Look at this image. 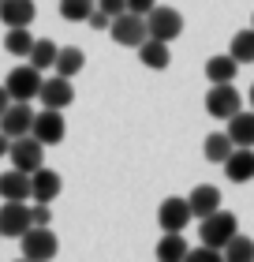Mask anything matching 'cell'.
Masks as SVG:
<instances>
[{
    "label": "cell",
    "mask_w": 254,
    "mask_h": 262,
    "mask_svg": "<svg viewBox=\"0 0 254 262\" xmlns=\"http://www.w3.org/2000/svg\"><path fill=\"white\" fill-rule=\"evenodd\" d=\"M60 191H64V180H60V172L45 169V165L30 172V195H34V202H53Z\"/></svg>",
    "instance_id": "15"
},
{
    "label": "cell",
    "mask_w": 254,
    "mask_h": 262,
    "mask_svg": "<svg viewBox=\"0 0 254 262\" xmlns=\"http://www.w3.org/2000/svg\"><path fill=\"white\" fill-rule=\"evenodd\" d=\"M187 202H191V213H195V217H205V213L221 210V191H217L213 184H198L195 191L187 195Z\"/></svg>",
    "instance_id": "19"
},
{
    "label": "cell",
    "mask_w": 254,
    "mask_h": 262,
    "mask_svg": "<svg viewBox=\"0 0 254 262\" xmlns=\"http://www.w3.org/2000/svg\"><path fill=\"white\" fill-rule=\"evenodd\" d=\"M34 116H38V113L30 109V101H11L4 109V116H0V131H4L8 139L30 135V131H34Z\"/></svg>",
    "instance_id": "9"
},
{
    "label": "cell",
    "mask_w": 254,
    "mask_h": 262,
    "mask_svg": "<svg viewBox=\"0 0 254 262\" xmlns=\"http://www.w3.org/2000/svg\"><path fill=\"white\" fill-rule=\"evenodd\" d=\"M56 56H60V45L53 38H41V41H34V49H30L27 60L38 71H49V68H56Z\"/></svg>",
    "instance_id": "24"
},
{
    "label": "cell",
    "mask_w": 254,
    "mask_h": 262,
    "mask_svg": "<svg viewBox=\"0 0 254 262\" xmlns=\"http://www.w3.org/2000/svg\"><path fill=\"white\" fill-rule=\"evenodd\" d=\"M250 109H254V82H250Z\"/></svg>",
    "instance_id": "36"
},
{
    "label": "cell",
    "mask_w": 254,
    "mask_h": 262,
    "mask_svg": "<svg viewBox=\"0 0 254 262\" xmlns=\"http://www.w3.org/2000/svg\"><path fill=\"white\" fill-rule=\"evenodd\" d=\"M82 68H86V53H82L79 45H67V49H60V56H56V71H60V75L75 79Z\"/></svg>",
    "instance_id": "26"
},
{
    "label": "cell",
    "mask_w": 254,
    "mask_h": 262,
    "mask_svg": "<svg viewBox=\"0 0 254 262\" xmlns=\"http://www.w3.org/2000/svg\"><path fill=\"white\" fill-rule=\"evenodd\" d=\"M30 172L22 169H11V172H0V202H30Z\"/></svg>",
    "instance_id": "14"
},
{
    "label": "cell",
    "mask_w": 254,
    "mask_h": 262,
    "mask_svg": "<svg viewBox=\"0 0 254 262\" xmlns=\"http://www.w3.org/2000/svg\"><path fill=\"white\" fill-rule=\"evenodd\" d=\"M236 232H239V217H236L232 210H213V213H205V217H198L202 244L217 247V251H224V244L232 240Z\"/></svg>",
    "instance_id": "1"
},
{
    "label": "cell",
    "mask_w": 254,
    "mask_h": 262,
    "mask_svg": "<svg viewBox=\"0 0 254 262\" xmlns=\"http://www.w3.org/2000/svg\"><path fill=\"white\" fill-rule=\"evenodd\" d=\"M224 124H228L224 131L232 135L236 146H254V113H243V109H239L236 116H228Z\"/></svg>",
    "instance_id": "21"
},
{
    "label": "cell",
    "mask_w": 254,
    "mask_h": 262,
    "mask_svg": "<svg viewBox=\"0 0 254 262\" xmlns=\"http://www.w3.org/2000/svg\"><path fill=\"white\" fill-rule=\"evenodd\" d=\"M157 8V0H127V11H135V15H150Z\"/></svg>",
    "instance_id": "33"
},
{
    "label": "cell",
    "mask_w": 254,
    "mask_h": 262,
    "mask_svg": "<svg viewBox=\"0 0 254 262\" xmlns=\"http://www.w3.org/2000/svg\"><path fill=\"white\" fill-rule=\"evenodd\" d=\"M187 240H183V232H165L161 240H157V258L161 262H183L187 258Z\"/></svg>",
    "instance_id": "22"
},
{
    "label": "cell",
    "mask_w": 254,
    "mask_h": 262,
    "mask_svg": "<svg viewBox=\"0 0 254 262\" xmlns=\"http://www.w3.org/2000/svg\"><path fill=\"white\" fill-rule=\"evenodd\" d=\"M94 8H98L94 0H60V15L67 23H86Z\"/></svg>",
    "instance_id": "28"
},
{
    "label": "cell",
    "mask_w": 254,
    "mask_h": 262,
    "mask_svg": "<svg viewBox=\"0 0 254 262\" xmlns=\"http://www.w3.org/2000/svg\"><path fill=\"white\" fill-rule=\"evenodd\" d=\"M38 98H41L45 109H67V105L75 101V86H71L67 75L56 71L53 79H41V94H38Z\"/></svg>",
    "instance_id": "10"
},
{
    "label": "cell",
    "mask_w": 254,
    "mask_h": 262,
    "mask_svg": "<svg viewBox=\"0 0 254 262\" xmlns=\"http://www.w3.org/2000/svg\"><path fill=\"white\" fill-rule=\"evenodd\" d=\"M4 86L11 94V101H34L41 94V71L34 68V64H19V68L8 71Z\"/></svg>",
    "instance_id": "6"
},
{
    "label": "cell",
    "mask_w": 254,
    "mask_h": 262,
    "mask_svg": "<svg viewBox=\"0 0 254 262\" xmlns=\"http://www.w3.org/2000/svg\"><path fill=\"white\" fill-rule=\"evenodd\" d=\"M138 60H142V68H150V71H165L168 64H172V53H168V41H161V38H146L138 45Z\"/></svg>",
    "instance_id": "16"
},
{
    "label": "cell",
    "mask_w": 254,
    "mask_h": 262,
    "mask_svg": "<svg viewBox=\"0 0 254 262\" xmlns=\"http://www.w3.org/2000/svg\"><path fill=\"white\" fill-rule=\"evenodd\" d=\"M0 23L4 27H30L34 23V0H0Z\"/></svg>",
    "instance_id": "17"
},
{
    "label": "cell",
    "mask_w": 254,
    "mask_h": 262,
    "mask_svg": "<svg viewBox=\"0 0 254 262\" xmlns=\"http://www.w3.org/2000/svg\"><path fill=\"white\" fill-rule=\"evenodd\" d=\"M236 150V142H232V135L228 131H210L205 135V142H202V154H205V161H213V165H224V158Z\"/></svg>",
    "instance_id": "20"
},
{
    "label": "cell",
    "mask_w": 254,
    "mask_h": 262,
    "mask_svg": "<svg viewBox=\"0 0 254 262\" xmlns=\"http://www.w3.org/2000/svg\"><path fill=\"white\" fill-rule=\"evenodd\" d=\"M224 176L232 184H247L254 180V146H236L224 158Z\"/></svg>",
    "instance_id": "13"
},
{
    "label": "cell",
    "mask_w": 254,
    "mask_h": 262,
    "mask_svg": "<svg viewBox=\"0 0 254 262\" xmlns=\"http://www.w3.org/2000/svg\"><path fill=\"white\" fill-rule=\"evenodd\" d=\"M34 41H38V38L30 34V27H8V34H4V49L11 56H30Z\"/></svg>",
    "instance_id": "23"
},
{
    "label": "cell",
    "mask_w": 254,
    "mask_h": 262,
    "mask_svg": "<svg viewBox=\"0 0 254 262\" xmlns=\"http://www.w3.org/2000/svg\"><path fill=\"white\" fill-rule=\"evenodd\" d=\"M98 8L105 11V15H124V11H127V0H98Z\"/></svg>",
    "instance_id": "30"
},
{
    "label": "cell",
    "mask_w": 254,
    "mask_h": 262,
    "mask_svg": "<svg viewBox=\"0 0 254 262\" xmlns=\"http://www.w3.org/2000/svg\"><path fill=\"white\" fill-rule=\"evenodd\" d=\"M221 255H224V251H217V247H210V244H202V247H195V251H187L191 262H221Z\"/></svg>",
    "instance_id": "29"
},
{
    "label": "cell",
    "mask_w": 254,
    "mask_h": 262,
    "mask_svg": "<svg viewBox=\"0 0 254 262\" xmlns=\"http://www.w3.org/2000/svg\"><path fill=\"white\" fill-rule=\"evenodd\" d=\"M116 45H124V49H138L142 41L150 38V27H146V15H135V11H124V15L112 19V27H108Z\"/></svg>",
    "instance_id": "3"
},
{
    "label": "cell",
    "mask_w": 254,
    "mask_h": 262,
    "mask_svg": "<svg viewBox=\"0 0 254 262\" xmlns=\"http://www.w3.org/2000/svg\"><path fill=\"white\" fill-rule=\"evenodd\" d=\"M243 109V94H239L232 82H213L210 94H205V113L213 116V120H228V116H236Z\"/></svg>",
    "instance_id": "4"
},
{
    "label": "cell",
    "mask_w": 254,
    "mask_h": 262,
    "mask_svg": "<svg viewBox=\"0 0 254 262\" xmlns=\"http://www.w3.org/2000/svg\"><path fill=\"white\" fill-rule=\"evenodd\" d=\"M228 53H232L239 64H254V27L236 30L232 41H228Z\"/></svg>",
    "instance_id": "25"
},
{
    "label": "cell",
    "mask_w": 254,
    "mask_h": 262,
    "mask_svg": "<svg viewBox=\"0 0 254 262\" xmlns=\"http://www.w3.org/2000/svg\"><path fill=\"white\" fill-rule=\"evenodd\" d=\"M8 158H11V169L34 172V169H41V165H45V142L38 135H19V139H11Z\"/></svg>",
    "instance_id": "5"
},
{
    "label": "cell",
    "mask_w": 254,
    "mask_h": 262,
    "mask_svg": "<svg viewBox=\"0 0 254 262\" xmlns=\"http://www.w3.org/2000/svg\"><path fill=\"white\" fill-rule=\"evenodd\" d=\"M8 105H11V94H8V86H0V116H4Z\"/></svg>",
    "instance_id": "34"
},
{
    "label": "cell",
    "mask_w": 254,
    "mask_h": 262,
    "mask_svg": "<svg viewBox=\"0 0 254 262\" xmlns=\"http://www.w3.org/2000/svg\"><path fill=\"white\" fill-rule=\"evenodd\" d=\"M19 244H22V258H30V262H49L60 251V240H56V232H49V225L27 229L19 236Z\"/></svg>",
    "instance_id": "2"
},
{
    "label": "cell",
    "mask_w": 254,
    "mask_h": 262,
    "mask_svg": "<svg viewBox=\"0 0 254 262\" xmlns=\"http://www.w3.org/2000/svg\"><path fill=\"white\" fill-rule=\"evenodd\" d=\"M146 27H150V38H161V41L172 45L179 34H183V15H179L176 8H168V4H157L146 15Z\"/></svg>",
    "instance_id": "7"
},
{
    "label": "cell",
    "mask_w": 254,
    "mask_h": 262,
    "mask_svg": "<svg viewBox=\"0 0 254 262\" xmlns=\"http://www.w3.org/2000/svg\"><path fill=\"white\" fill-rule=\"evenodd\" d=\"M239 68H243V64H239L232 53H217V56L205 60V79H210V82H236Z\"/></svg>",
    "instance_id": "18"
},
{
    "label": "cell",
    "mask_w": 254,
    "mask_h": 262,
    "mask_svg": "<svg viewBox=\"0 0 254 262\" xmlns=\"http://www.w3.org/2000/svg\"><path fill=\"white\" fill-rule=\"evenodd\" d=\"M8 150H11V139L4 135V131H0V158H8Z\"/></svg>",
    "instance_id": "35"
},
{
    "label": "cell",
    "mask_w": 254,
    "mask_h": 262,
    "mask_svg": "<svg viewBox=\"0 0 254 262\" xmlns=\"http://www.w3.org/2000/svg\"><path fill=\"white\" fill-rule=\"evenodd\" d=\"M224 258H228V262H250V258H254V240L236 232L232 240L224 244Z\"/></svg>",
    "instance_id": "27"
},
{
    "label": "cell",
    "mask_w": 254,
    "mask_h": 262,
    "mask_svg": "<svg viewBox=\"0 0 254 262\" xmlns=\"http://www.w3.org/2000/svg\"><path fill=\"white\" fill-rule=\"evenodd\" d=\"M191 202L187 199H179V195H172V199H165L161 206H157V225H161V232H183L187 225H191Z\"/></svg>",
    "instance_id": "8"
},
{
    "label": "cell",
    "mask_w": 254,
    "mask_h": 262,
    "mask_svg": "<svg viewBox=\"0 0 254 262\" xmlns=\"http://www.w3.org/2000/svg\"><path fill=\"white\" fill-rule=\"evenodd\" d=\"M86 23H90V27H94V30H108V27H112V15H105V11H101V8H94Z\"/></svg>",
    "instance_id": "31"
},
{
    "label": "cell",
    "mask_w": 254,
    "mask_h": 262,
    "mask_svg": "<svg viewBox=\"0 0 254 262\" xmlns=\"http://www.w3.org/2000/svg\"><path fill=\"white\" fill-rule=\"evenodd\" d=\"M30 135H38L45 146H56V142H64V135H67L64 113H60V109H45V113H38V116H34V131H30Z\"/></svg>",
    "instance_id": "12"
},
{
    "label": "cell",
    "mask_w": 254,
    "mask_h": 262,
    "mask_svg": "<svg viewBox=\"0 0 254 262\" xmlns=\"http://www.w3.org/2000/svg\"><path fill=\"white\" fill-rule=\"evenodd\" d=\"M30 213H34V225H49V221H53L49 202H38V206H30Z\"/></svg>",
    "instance_id": "32"
},
{
    "label": "cell",
    "mask_w": 254,
    "mask_h": 262,
    "mask_svg": "<svg viewBox=\"0 0 254 262\" xmlns=\"http://www.w3.org/2000/svg\"><path fill=\"white\" fill-rule=\"evenodd\" d=\"M250 27H254V19H250Z\"/></svg>",
    "instance_id": "37"
},
{
    "label": "cell",
    "mask_w": 254,
    "mask_h": 262,
    "mask_svg": "<svg viewBox=\"0 0 254 262\" xmlns=\"http://www.w3.org/2000/svg\"><path fill=\"white\" fill-rule=\"evenodd\" d=\"M34 229V213L27 202H4L0 206V236H22Z\"/></svg>",
    "instance_id": "11"
}]
</instances>
